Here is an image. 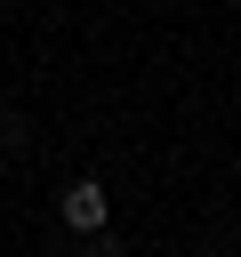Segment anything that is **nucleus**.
<instances>
[{
	"instance_id": "f257e3e1",
	"label": "nucleus",
	"mask_w": 241,
	"mask_h": 257,
	"mask_svg": "<svg viewBox=\"0 0 241 257\" xmlns=\"http://www.w3.org/2000/svg\"><path fill=\"white\" fill-rule=\"evenodd\" d=\"M56 217H64V233H104V225H112V209H104V185H96V177H80V185L56 201Z\"/></svg>"
}]
</instances>
